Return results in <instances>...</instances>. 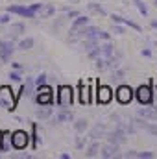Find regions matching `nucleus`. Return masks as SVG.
<instances>
[{
    "instance_id": "23",
    "label": "nucleus",
    "mask_w": 157,
    "mask_h": 159,
    "mask_svg": "<svg viewBox=\"0 0 157 159\" xmlns=\"http://www.w3.org/2000/svg\"><path fill=\"white\" fill-rule=\"evenodd\" d=\"M96 156H100V143L92 141L89 144V148L85 150V157H96Z\"/></svg>"
},
{
    "instance_id": "36",
    "label": "nucleus",
    "mask_w": 157,
    "mask_h": 159,
    "mask_svg": "<svg viewBox=\"0 0 157 159\" xmlns=\"http://www.w3.org/2000/svg\"><path fill=\"white\" fill-rule=\"evenodd\" d=\"M137 157L139 159H154L155 157V154H154V152H139Z\"/></svg>"
},
{
    "instance_id": "20",
    "label": "nucleus",
    "mask_w": 157,
    "mask_h": 159,
    "mask_svg": "<svg viewBox=\"0 0 157 159\" xmlns=\"http://www.w3.org/2000/svg\"><path fill=\"white\" fill-rule=\"evenodd\" d=\"M107 135V131H105V126L104 124H96L92 129H91V139L92 141H98L100 137H105Z\"/></svg>"
},
{
    "instance_id": "14",
    "label": "nucleus",
    "mask_w": 157,
    "mask_h": 159,
    "mask_svg": "<svg viewBox=\"0 0 157 159\" xmlns=\"http://www.w3.org/2000/svg\"><path fill=\"white\" fill-rule=\"evenodd\" d=\"M26 96L30 98H35V93H37V85H35V78L32 76H26V83H22V89H20Z\"/></svg>"
},
{
    "instance_id": "9",
    "label": "nucleus",
    "mask_w": 157,
    "mask_h": 159,
    "mask_svg": "<svg viewBox=\"0 0 157 159\" xmlns=\"http://www.w3.org/2000/svg\"><path fill=\"white\" fill-rule=\"evenodd\" d=\"M100 156L104 159H115V157H122L120 154V144H113V143H107L105 146L100 148Z\"/></svg>"
},
{
    "instance_id": "19",
    "label": "nucleus",
    "mask_w": 157,
    "mask_h": 159,
    "mask_svg": "<svg viewBox=\"0 0 157 159\" xmlns=\"http://www.w3.org/2000/svg\"><path fill=\"white\" fill-rule=\"evenodd\" d=\"M35 117L39 120H48L54 117V111H52V107H46V106H41L39 109L35 111Z\"/></svg>"
},
{
    "instance_id": "22",
    "label": "nucleus",
    "mask_w": 157,
    "mask_h": 159,
    "mask_svg": "<svg viewBox=\"0 0 157 159\" xmlns=\"http://www.w3.org/2000/svg\"><path fill=\"white\" fill-rule=\"evenodd\" d=\"M74 129L78 135H83L87 129H89V120L87 119H76L74 120Z\"/></svg>"
},
{
    "instance_id": "10",
    "label": "nucleus",
    "mask_w": 157,
    "mask_h": 159,
    "mask_svg": "<svg viewBox=\"0 0 157 159\" xmlns=\"http://www.w3.org/2000/svg\"><path fill=\"white\" fill-rule=\"evenodd\" d=\"M63 122H74L70 107H59V111L52 117V124H63Z\"/></svg>"
},
{
    "instance_id": "15",
    "label": "nucleus",
    "mask_w": 157,
    "mask_h": 159,
    "mask_svg": "<svg viewBox=\"0 0 157 159\" xmlns=\"http://www.w3.org/2000/svg\"><path fill=\"white\" fill-rule=\"evenodd\" d=\"M26 32V26L22 22H9V39H17Z\"/></svg>"
},
{
    "instance_id": "12",
    "label": "nucleus",
    "mask_w": 157,
    "mask_h": 159,
    "mask_svg": "<svg viewBox=\"0 0 157 159\" xmlns=\"http://www.w3.org/2000/svg\"><path fill=\"white\" fill-rule=\"evenodd\" d=\"M126 135H128V133H126L122 128H117V126H115V129L109 131V133L105 135V139H107V143H113V144H124L126 139H128Z\"/></svg>"
},
{
    "instance_id": "44",
    "label": "nucleus",
    "mask_w": 157,
    "mask_h": 159,
    "mask_svg": "<svg viewBox=\"0 0 157 159\" xmlns=\"http://www.w3.org/2000/svg\"><path fill=\"white\" fill-rule=\"evenodd\" d=\"M11 67H13L15 70H22V65H20V63H11Z\"/></svg>"
},
{
    "instance_id": "32",
    "label": "nucleus",
    "mask_w": 157,
    "mask_h": 159,
    "mask_svg": "<svg viewBox=\"0 0 157 159\" xmlns=\"http://www.w3.org/2000/svg\"><path fill=\"white\" fill-rule=\"evenodd\" d=\"M124 76H126V69H120V67H118V69L113 70V78L115 80H122Z\"/></svg>"
},
{
    "instance_id": "47",
    "label": "nucleus",
    "mask_w": 157,
    "mask_h": 159,
    "mask_svg": "<svg viewBox=\"0 0 157 159\" xmlns=\"http://www.w3.org/2000/svg\"><path fill=\"white\" fill-rule=\"evenodd\" d=\"M150 26H152V28H155V30H157V20H152V22H150Z\"/></svg>"
},
{
    "instance_id": "17",
    "label": "nucleus",
    "mask_w": 157,
    "mask_h": 159,
    "mask_svg": "<svg viewBox=\"0 0 157 159\" xmlns=\"http://www.w3.org/2000/svg\"><path fill=\"white\" fill-rule=\"evenodd\" d=\"M100 48H102V57H109V56H113L115 50H117V46H115L111 41H104V43H100Z\"/></svg>"
},
{
    "instance_id": "37",
    "label": "nucleus",
    "mask_w": 157,
    "mask_h": 159,
    "mask_svg": "<svg viewBox=\"0 0 157 159\" xmlns=\"http://www.w3.org/2000/svg\"><path fill=\"white\" fill-rule=\"evenodd\" d=\"M98 39L100 41H111V32H98Z\"/></svg>"
},
{
    "instance_id": "28",
    "label": "nucleus",
    "mask_w": 157,
    "mask_h": 159,
    "mask_svg": "<svg viewBox=\"0 0 157 159\" xmlns=\"http://www.w3.org/2000/svg\"><path fill=\"white\" fill-rule=\"evenodd\" d=\"M94 67H96V70H107V59L105 57H98V59H94Z\"/></svg>"
},
{
    "instance_id": "41",
    "label": "nucleus",
    "mask_w": 157,
    "mask_h": 159,
    "mask_svg": "<svg viewBox=\"0 0 157 159\" xmlns=\"http://www.w3.org/2000/svg\"><path fill=\"white\" fill-rule=\"evenodd\" d=\"M43 6H44V4H41V2H35V4H30L32 11H35V13H39L41 9H43Z\"/></svg>"
},
{
    "instance_id": "42",
    "label": "nucleus",
    "mask_w": 157,
    "mask_h": 159,
    "mask_svg": "<svg viewBox=\"0 0 157 159\" xmlns=\"http://www.w3.org/2000/svg\"><path fill=\"white\" fill-rule=\"evenodd\" d=\"M141 56H142V57H150V56H152V50H150V48H142V50H141Z\"/></svg>"
},
{
    "instance_id": "2",
    "label": "nucleus",
    "mask_w": 157,
    "mask_h": 159,
    "mask_svg": "<svg viewBox=\"0 0 157 159\" xmlns=\"http://www.w3.org/2000/svg\"><path fill=\"white\" fill-rule=\"evenodd\" d=\"M35 104L39 106H52L54 104V89L50 85H41L37 87V93H35Z\"/></svg>"
},
{
    "instance_id": "5",
    "label": "nucleus",
    "mask_w": 157,
    "mask_h": 159,
    "mask_svg": "<svg viewBox=\"0 0 157 159\" xmlns=\"http://www.w3.org/2000/svg\"><path fill=\"white\" fill-rule=\"evenodd\" d=\"M15 98H13V91L6 85H0V106L6 107L7 111H13L15 109Z\"/></svg>"
},
{
    "instance_id": "24",
    "label": "nucleus",
    "mask_w": 157,
    "mask_h": 159,
    "mask_svg": "<svg viewBox=\"0 0 157 159\" xmlns=\"http://www.w3.org/2000/svg\"><path fill=\"white\" fill-rule=\"evenodd\" d=\"M54 13H56V7H54L52 4H44V6H43V9L39 11V17H41V19H50Z\"/></svg>"
},
{
    "instance_id": "16",
    "label": "nucleus",
    "mask_w": 157,
    "mask_h": 159,
    "mask_svg": "<svg viewBox=\"0 0 157 159\" xmlns=\"http://www.w3.org/2000/svg\"><path fill=\"white\" fill-rule=\"evenodd\" d=\"M11 133L7 129H2L0 131V152H7L11 148Z\"/></svg>"
},
{
    "instance_id": "1",
    "label": "nucleus",
    "mask_w": 157,
    "mask_h": 159,
    "mask_svg": "<svg viewBox=\"0 0 157 159\" xmlns=\"http://www.w3.org/2000/svg\"><path fill=\"white\" fill-rule=\"evenodd\" d=\"M74 102V89L70 85L57 87V107H72Z\"/></svg>"
},
{
    "instance_id": "8",
    "label": "nucleus",
    "mask_w": 157,
    "mask_h": 159,
    "mask_svg": "<svg viewBox=\"0 0 157 159\" xmlns=\"http://www.w3.org/2000/svg\"><path fill=\"white\" fill-rule=\"evenodd\" d=\"M6 11H9V13H13V15H19V17H22V19H35V17H37V13L32 11L30 6H17V4H13V6H7Z\"/></svg>"
},
{
    "instance_id": "39",
    "label": "nucleus",
    "mask_w": 157,
    "mask_h": 159,
    "mask_svg": "<svg viewBox=\"0 0 157 159\" xmlns=\"http://www.w3.org/2000/svg\"><path fill=\"white\" fill-rule=\"evenodd\" d=\"M9 78H11V81H22V78H20V74H19V70H13V72H9Z\"/></svg>"
},
{
    "instance_id": "46",
    "label": "nucleus",
    "mask_w": 157,
    "mask_h": 159,
    "mask_svg": "<svg viewBox=\"0 0 157 159\" xmlns=\"http://www.w3.org/2000/svg\"><path fill=\"white\" fill-rule=\"evenodd\" d=\"M59 157H61V159H70V156H69V154H61Z\"/></svg>"
},
{
    "instance_id": "18",
    "label": "nucleus",
    "mask_w": 157,
    "mask_h": 159,
    "mask_svg": "<svg viewBox=\"0 0 157 159\" xmlns=\"http://www.w3.org/2000/svg\"><path fill=\"white\" fill-rule=\"evenodd\" d=\"M137 117H142L146 120H157V111L155 109H150V107H141L137 111Z\"/></svg>"
},
{
    "instance_id": "11",
    "label": "nucleus",
    "mask_w": 157,
    "mask_h": 159,
    "mask_svg": "<svg viewBox=\"0 0 157 159\" xmlns=\"http://www.w3.org/2000/svg\"><path fill=\"white\" fill-rule=\"evenodd\" d=\"M113 100V91L107 85H100L98 83V91H96V102L98 104H109Z\"/></svg>"
},
{
    "instance_id": "21",
    "label": "nucleus",
    "mask_w": 157,
    "mask_h": 159,
    "mask_svg": "<svg viewBox=\"0 0 157 159\" xmlns=\"http://www.w3.org/2000/svg\"><path fill=\"white\" fill-rule=\"evenodd\" d=\"M34 44H35L34 37H22V39L17 43V50L26 52V50H32V48H34Z\"/></svg>"
},
{
    "instance_id": "7",
    "label": "nucleus",
    "mask_w": 157,
    "mask_h": 159,
    "mask_svg": "<svg viewBox=\"0 0 157 159\" xmlns=\"http://www.w3.org/2000/svg\"><path fill=\"white\" fill-rule=\"evenodd\" d=\"M13 52H15V43H13V39H2L0 41V61H4V63L11 61Z\"/></svg>"
},
{
    "instance_id": "4",
    "label": "nucleus",
    "mask_w": 157,
    "mask_h": 159,
    "mask_svg": "<svg viewBox=\"0 0 157 159\" xmlns=\"http://www.w3.org/2000/svg\"><path fill=\"white\" fill-rule=\"evenodd\" d=\"M11 144L15 150H24L28 144H30V135L24 131V129H17L11 133Z\"/></svg>"
},
{
    "instance_id": "3",
    "label": "nucleus",
    "mask_w": 157,
    "mask_h": 159,
    "mask_svg": "<svg viewBox=\"0 0 157 159\" xmlns=\"http://www.w3.org/2000/svg\"><path fill=\"white\" fill-rule=\"evenodd\" d=\"M152 87H154L152 81H150L148 85H139V87H137V91H135V98L139 100L141 106H152V102H154Z\"/></svg>"
},
{
    "instance_id": "49",
    "label": "nucleus",
    "mask_w": 157,
    "mask_h": 159,
    "mask_svg": "<svg viewBox=\"0 0 157 159\" xmlns=\"http://www.w3.org/2000/svg\"><path fill=\"white\" fill-rule=\"evenodd\" d=\"M154 4H155V7H157V0H154Z\"/></svg>"
},
{
    "instance_id": "25",
    "label": "nucleus",
    "mask_w": 157,
    "mask_h": 159,
    "mask_svg": "<svg viewBox=\"0 0 157 159\" xmlns=\"http://www.w3.org/2000/svg\"><path fill=\"white\" fill-rule=\"evenodd\" d=\"M100 44V39H98V35L96 37H89V39H83V48H85V52H91L92 48H96Z\"/></svg>"
},
{
    "instance_id": "30",
    "label": "nucleus",
    "mask_w": 157,
    "mask_h": 159,
    "mask_svg": "<svg viewBox=\"0 0 157 159\" xmlns=\"http://www.w3.org/2000/svg\"><path fill=\"white\" fill-rule=\"evenodd\" d=\"M87 56H89V59H98V57H102V48H100V44H98L96 48H92L91 52H87Z\"/></svg>"
},
{
    "instance_id": "38",
    "label": "nucleus",
    "mask_w": 157,
    "mask_h": 159,
    "mask_svg": "<svg viewBox=\"0 0 157 159\" xmlns=\"http://www.w3.org/2000/svg\"><path fill=\"white\" fill-rule=\"evenodd\" d=\"M78 15H81V13L76 11V9H67V19H69V20H74Z\"/></svg>"
},
{
    "instance_id": "43",
    "label": "nucleus",
    "mask_w": 157,
    "mask_h": 159,
    "mask_svg": "<svg viewBox=\"0 0 157 159\" xmlns=\"http://www.w3.org/2000/svg\"><path fill=\"white\" fill-rule=\"evenodd\" d=\"M111 20H113V22H120V24H122V17H120V15H115V13L111 15Z\"/></svg>"
},
{
    "instance_id": "40",
    "label": "nucleus",
    "mask_w": 157,
    "mask_h": 159,
    "mask_svg": "<svg viewBox=\"0 0 157 159\" xmlns=\"http://www.w3.org/2000/svg\"><path fill=\"white\" fill-rule=\"evenodd\" d=\"M137 150H128L126 154H122V157H126V159H133V157H137Z\"/></svg>"
},
{
    "instance_id": "48",
    "label": "nucleus",
    "mask_w": 157,
    "mask_h": 159,
    "mask_svg": "<svg viewBox=\"0 0 157 159\" xmlns=\"http://www.w3.org/2000/svg\"><path fill=\"white\" fill-rule=\"evenodd\" d=\"M70 2H74V4H76V2H79V0H70Z\"/></svg>"
},
{
    "instance_id": "31",
    "label": "nucleus",
    "mask_w": 157,
    "mask_h": 159,
    "mask_svg": "<svg viewBox=\"0 0 157 159\" xmlns=\"http://www.w3.org/2000/svg\"><path fill=\"white\" fill-rule=\"evenodd\" d=\"M111 34H115V35H124V26H122L120 22H113Z\"/></svg>"
},
{
    "instance_id": "34",
    "label": "nucleus",
    "mask_w": 157,
    "mask_h": 159,
    "mask_svg": "<svg viewBox=\"0 0 157 159\" xmlns=\"http://www.w3.org/2000/svg\"><path fill=\"white\" fill-rule=\"evenodd\" d=\"M46 78H48V76H46L44 72H41L39 76L35 78V85H37V87H41V85H46Z\"/></svg>"
},
{
    "instance_id": "45",
    "label": "nucleus",
    "mask_w": 157,
    "mask_h": 159,
    "mask_svg": "<svg viewBox=\"0 0 157 159\" xmlns=\"http://www.w3.org/2000/svg\"><path fill=\"white\" fill-rule=\"evenodd\" d=\"M19 157H20V159H32V156H30V154H20Z\"/></svg>"
},
{
    "instance_id": "33",
    "label": "nucleus",
    "mask_w": 157,
    "mask_h": 159,
    "mask_svg": "<svg viewBox=\"0 0 157 159\" xmlns=\"http://www.w3.org/2000/svg\"><path fill=\"white\" fill-rule=\"evenodd\" d=\"M9 22H11V13H9V11L2 13V15H0V24H9Z\"/></svg>"
},
{
    "instance_id": "6",
    "label": "nucleus",
    "mask_w": 157,
    "mask_h": 159,
    "mask_svg": "<svg viewBox=\"0 0 157 159\" xmlns=\"http://www.w3.org/2000/svg\"><path fill=\"white\" fill-rule=\"evenodd\" d=\"M133 94H135V91L129 85H118V89L115 91V98L118 100V104H122V106L129 104L133 100Z\"/></svg>"
},
{
    "instance_id": "13",
    "label": "nucleus",
    "mask_w": 157,
    "mask_h": 159,
    "mask_svg": "<svg viewBox=\"0 0 157 159\" xmlns=\"http://www.w3.org/2000/svg\"><path fill=\"white\" fill-rule=\"evenodd\" d=\"M135 124H137V128H141V129H144V131H148V133H152V135L157 137V124L142 119V117H137L135 119Z\"/></svg>"
},
{
    "instance_id": "27",
    "label": "nucleus",
    "mask_w": 157,
    "mask_h": 159,
    "mask_svg": "<svg viewBox=\"0 0 157 159\" xmlns=\"http://www.w3.org/2000/svg\"><path fill=\"white\" fill-rule=\"evenodd\" d=\"M133 6L139 9V13L142 17H148V6L144 4V0H133Z\"/></svg>"
},
{
    "instance_id": "26",
    "label": "nucleus",
    "mask_w": 157,
    "mask_h": 159,
    "mask_svg": "<svg viewBox=\"0 0 157 159\" xmlns=\"http://www.w3.org/2000/svg\"><path fill=\"white\" fill-rule=\"evenodd\" d=\"M87 9H89V11H92V13H96V15H102V17H105V15H107V11H105L100 4H96V2H89V4H87Z\"/></svg>"
},
{
    "instance_id": "50",
    "label": "nucleus",
    "mask_w": 157,
    "mask_h": 159,
    "mask_svg": "<svg viewBox=\"0 0 157 159\" xmlns=\"http://www.w3.org/2000/svg\"><path fill=\"white\" fill-rule=\"evenodd\" d=\"M0 26H2V24H0Z\"/></svg>"
},
{
    "instance_id": "29",
    "label": "nucleus",
    "mask_w": 157,
    "mask_h": 159,
    "mask_svg": "<svg viewBox=\"0 0 157 159\" xmlns=\"http://www.w3.org/2000/svg\"><path fill=\"white\" fill-rule=\"evenodd\" d=\"M122 24H124V26H129V28H133L135 32H142L141 24H137L135 20H129V19H124V17H122Z\"/></svg>"
},
{
    "instance_id": "35",
    "label": "nucleus",
    "mask_w": 157,
    "mask_h": 159,
    "mask_svg": "<svg viewBox=\"0 0 157 159\" xmlns=\"http://www.w3.org/2000/svg\"><path fill=\"white\" fill-rule=\"evenodd\" d=\"M85 143H87V137H76V148L78 150L85 148Z\"/></svg>"
}]
</instances>
